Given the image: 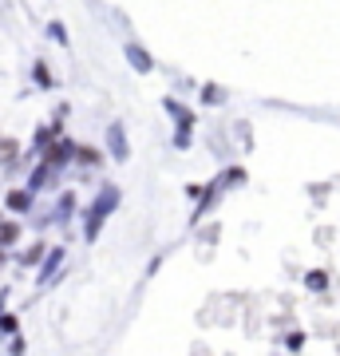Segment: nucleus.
<instances>
[{
  "label": "nucleus",
  "mask_w": 340,
  "mask_h": 356,
  "mask_svg": "<svg viewBox=\"0 0 340 356\" xmlns=\"http://www.w3.org/2000/svg\"><path fill=\"white\" fill-rule=\"evenodd\" d=\"M51 182H56V166H51V163H40L36 170H32V178H28V186H32L36 194H40V191H48Z\"/></svg>",
  "instance_id": "obj_9"
},
{
  "label": "nucleus",
  "mask_w": 340,
  "mask_h": 356,
  "mask_svg": "<svg viewBox=\"0 0 340 356\" xmlns=\"http://www.w3.org/2000/svg\"><path fill=\"white\" fill-rule=\"evenodd\" d=\"M163 107L170 111V119H175V147H190V131H194V111H186L178 99H163Z\"/></svg>",
  "instance_id": "obj_2"
},
{
  "label": "nucleus",
  "mask_w": 340,
  "mask_h": 356,
  "mask_svg": "<svg viewBox=\"0 0 340 356\" xmlns=\"http://www.w3.org/2000/svg\"><path fill=\"white\" fill-rule=\"evenodd\" d=\"M16 159H20V143L13 135H0V166H16Z\"/></svg>",
  "instance_id": "obj_11"
},
{
  "label": "nucleus",
  "mask_w": 340,
  "mask_h": 356,
  "mask_svg": "<svg viewBox=\"0 0 340 356\" xmlns=\"http://www.w3.org/2000/svg\"><path fill=\"white\" fill-rule=\"evenodd\" d=\"M16 329H20V321H16V313H4V309H0V337H13Z\"/></svg>",
  "instance_id": "obj_15"
},
{
  "label": "nucleus",
  "mask_w": 340,
  "mask_h": 356,
  "mask_svg": "<svg viewBox=\"0 0 340 356\" xmlns=\"http://www.w3.org/2000/svg\"><path fill=\"white\" fill-rule=\"evenodd\" d=\"M48 36H51V40H60V44H67V28H63L60 20H51V24H48Z\"/></svg>",
  "instance_id": "obj_17"
},
{
  "label": "nucleus",
  "mask_w": 340,
  "mask_h": 356,
  "mask_svg": "<svg viewBox=\"0 0 340 356\" xmlns=\"http://www.w3.org/2000/svg\"><path fill=\"white\" fill-rule=\"evenodd\" d=\"M76 147H79L76 139H63V135H56V139L44 147V163H51L56 170H63V166L76 159Z\"/></svg>",
  "instance_id": "obj_3"
},
{
  "label": "nucleus",
  "mask_w": 340,
  "mask_h": 356,
  "mask_svg": "<svg viewBox=\"0 0 340 356\" xmlns=\"http://www.w3.org/2000/svg\"><path fill=\"white\" fill-rule=\"evenodd\" d=\"M76 163H83V166H99V163H103V154L95 151V147H76Z\"/></svg>",
  "instance_id": "obj_14"
},
{
  "label": "nucleus",
  "mask_w": 340,
  "mask_h": 356,
  "mask_svg": "<svg viewBox=\"0 0 340 356\" xmlns=\"http://www.w3.org/2000/svg\"><path fill=\"white\" fill-rule=\"evenodd\" d=\"M72 214H76V194H72V191H63V194H60V202L51 206V222L67 226V222H72Z\"/></svg>",
  "instance_id": "obj_8"
},
{
  "label": "nucleus",
  "mask_w": 340,
  "mask_h": 356,
  "mask_svg": "<svg viewBox=\"0 0 340 356\" xmlns=\"http://www.w3.org/2000/svg\"><path fill=\"white\" fill-rule=\"evenodd\" d=\"M4 206H8V214H32V206H36V191H32V186H16V191H8Z\"/></svg>",
  "instance_id": "obj_4"
},
{
  "label": "nucleus",
  "mask_w": 340,
  "mask_h": 356,
  "mask_svg": "<svg viewBox=\"0 0 340 356\" xmlns=\"http://www.w3.org/2000/svg\"><path fill=\"white\" fill-rule=\"evenodd\" d=\"M202 99H206V103H222V99H226V91L214 88V83H206V88H202Z\"/></svg>",
  "instance_id": "obj_16"
},
{
  "label": "nucleus",
  "mask_w": 340,
  "mask_h": 356,
  "mask_svg": "<svg viewBox=\"0 0 340 356\" xmlns=\"http://www.w3.org/2000/svg\"><path fill=\"white\" fill-rule=\"evenodd\" d=\"M107 151H111L115 163H127L131 147H127V127L123 123H111V127H107Z\"/></svg>",
  "instance_id": "obj_5"
},
{
  "label": "nucleus",
  "mask_w": 340,
  "mask_h": 356,
  "mask_svg": "<svg viewBox=\"0 0 340 356\" xmlns=\"http://www.w3.org/2000/svg\"><path fill=\"white\" fill-rule=\"evenodd\" d=\"M119 198H123V194H119V186H115V182L99 186V194H95V198H91V206L83 210V238H88V242H95V238H99L103 222L119 210Z\"/></svg>",
  "instance_id": "obj_1"
},
{
  "label": "nucleus",
  "mask_w": 340,
  "mask_h": 356,
  "mask_svg": "<svg viewBox=\"0 0 340 356\" xmlns=\"http://www.w3.org/2000/svg\"><path fill=\"white\" fill-rule=\"evenodd\" d=\"M305 285H309V289H325V285H328V277L321 273V269H316V273H309V277H305Z\"/></svg>",
  "instance_id": "obj_18"
},
{
  "label": "nucleus",
  "mask_w": 340,
  "mask_h": 356,
  "mask_svg": "<svg viewBox=\"0 0 340 356\" xmlns=\"http://www.w3.org/2000/svg\"><path fill=\"white\" fill-rule=\"evenodd\" d=\"M44 254H48V245H44V242H36V245H28V250H24V254H20V257H16V266H40V261H44Z\"/></svg>",
  "instance_id": "obj_12"
},
{
  "label": "nucleus",
  "mask_w": 340,
  "mask_h": 356,
  "mask_svg": "<svg viewBox=\"0 0 340 356\" xmlns=\"http://www.w3.org/2000/svg\"><path fill=\"white\" fill-rule=\"evenodd\" d=\"M63 257H67V250H63V245H56V250H48V254H44V266H40V285H48V281L56 277V269L63 266Z\"/></svg>",
  "instance_id": "obj_7"
},
{
  "label": "nucleus",
  "mask_w": 340,
  "mask_h": 356,
  "mask_svg": "<svg viewBox=\"0 0 340 356\" xmlns=\"http://www.w3.org/2000/svg\"><path fill=\"white\" fill-rule=\"evenodd\" d=\"M123 60L135 67L139 76H151V72H154V60L143 51V44H123Z\"/></svg>",
  "instance_id": "obj_6"
},
{
  "label": "nucleus",
  "mask_w": 340,
  "mask_h": 356,
  "mask_svg": "<svg viewBox=\"0 0 340 356\" xmlns=\"http://www.w3.org/2000/svg\"><path fill=\"white\" fill-rule=\"evenodd\" d=\"M20 222H8V218H0V250H13L16 242H20Z\"/></svg>",
  "instance_id": "obj_10"
},
{
  "label": "nucleus",
  "mask_w": 340,
  "mask_h": 356,
  "mask_svg": "<svg viewBox=\"0 0 340 356\" xmlns=\"http://www.w3.org/2000/svg\"><path fill=\"white\" fill-rule=\"evenodd\" d=\"M32 79H36V88H56V79H51V72H48V64H44V60H36V64H32Z\"/></svg>",
  "instance_id": "obj_13"
}]
</instances>
